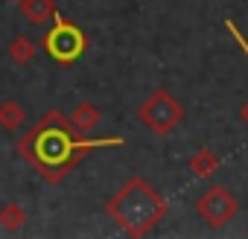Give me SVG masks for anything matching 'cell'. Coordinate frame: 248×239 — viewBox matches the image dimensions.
<instances>
[{"label": "cell", "instance_id": "cell-13", "mask_svg": "<svg viewBox=\"0 0 248 239\" xmlns=\"http://www.w3.org/2000/svg\"><path fill=\"white\" fill-rule=\"evenodd\" d=\"M15 3H18V0H15Z\"/></svg>", "mask_w": 248, "mask_h": 239}, {"label": "cell", "instance_id": "cell-3", "mask_svg": "<svg viewBox=\"0 0 248 239\" xmlns=\"http://www.w3.org/2000/svg\"><path fill=\"white\" fill-rule=\"evenodd\" d=\"M53 18H56V24H53L50 32H44V41H41L47 59H53L56 64H73V61H79L82 53L88 50V35L76 24H70L67 18H62L59 9H56Z\"/></svg>", "mask_w": 248, "mask_h": 239}, {"label": "cell", "instance_id": "cell-4", "mask_svg": "<svg viewBox=\"0 0 248 239\" xmlns=\"http://www.w3.org/2000/svg\"><path fill=\"white\" fill-rule=\"evenodd\" d=\"M138 120H140V123H143L152 134L164 137V134H170L172 129H178V126L184 123V108H181V102H178L170 90H155V93H149V96L140 102Z\"/></svg>", "mask_w": 248, "mask_h": 239}, {"label": "cell", "instance_id": "cell-9", "mask_svg": "<svg viewBox=\"0 0 248 239\" xmlns=\"http://www.w3.org/2000/svg\"><path fill=\"white\" fill-rule=\"evenodd\" d=\"M35 56H38V47H35V41H32V38H27V35L12 38V44H9V59H12V64L27 67Z\"/></svg>", "mask_w": 248, "mask_h": 239}, {"label": "cell", "instance_id": "cell-8", "mask_svg": "<svg viewBox=\"0 0 248 239\" xmlns=\"http://www.w3.org/2000/svg\"><path fill=\"white\" fill-rule=\"evenodd\" d=\"M24 123H27V108L18 99L0 102V126L6 132H18V129H24Z\"/></svg>", "mask_w": 248, "mask_h": 239}, {"label": "cell", "instance_id": "cell-1", "mask_svg": "<svg viewBox=\"0 0 248 239\" xmlns=\"http://www.w3.org/2000/svg\"><path fill=\"white\" fill-rule=\"evenodd\" d=\"M123 137H102V140H91V137H82L73 132L70 120L62 114V111H47L38 126H32L18 143V155L24 161H30L41 178L47 184H62L79 164L82 158L91 152V149H102V146H120Z\"/></svg>", "mask_w": 248, "mask_h": 239}, {"label": "cell", "instance_id": "cell-5", "mask_svg": "<svg viewBox=\"0 0 248 239\" xmlns=\"http://www.w3.org/2000/svg\"><path fill=\"white\" fill-rule=\"evenodd\" d=\"M196 213H199V219H202L204 224H210V227H225L231 219H236L239 201H236V195H233L228 187L213 184V187H207V190L199 195Z\"/></svg>", "mask_w": 248, "mask_h": 239}, {"label": "cell", "instance_id": "cell-12", "mask_svg": "<svg viewBox=\"0 0 248 239\" xmlns=\"http://www.w3.org/2000/svg\"><path fill=\"white\" fill-rule=\"evenodd\" d=\"M239 120L248 126V99H245V102H242V108H239Z\"/></svg>", "mask_w": 248, "mask_h": 239}, {"label": "cell", "instance_id": "cell-2", "mask_svg": "<svg viewBox=\"0 0 248 239\" xmlns=\"http://www.w3.org/2000/svg\"><path fill=\"white\" fill-rule=\"evenodd\" d=\"M105 210L114 219V224L123 227L129 236H146L158 227L170 207L146 178L135 175L108 198Z\"/></svg>", "mask_w": 248, "mask_h": 239}, {"label": "cell", "instance_id": "cell-7", "mask_svg": "<svg viewBox=\"0 0 248 239\" xmlns=\"http://www.w3.org/2000/svg\"><path fill=\"white\" fill-rule=\"evenodd\" d=\"M18 6H21L24 18L30 24H47L56 15V3H53V0H18Z\"/></svg>", "mask_w": 248, "mask_h": 239}, {"label": "cell", "instance_id": "cell-6", "mask_svg": "<svg viewBox=\"0 0 248 239\" xmlns=\"http://www.w3.org/2000/svg\"><path fill=\"white\" fill-rule=\"evenodd\" d=\"M99 120H102V114H99V108L96 105H91V102H79L76 108H73V114H70V126H73V132L76 134H91L96 126H99Z\"/></svg>", "mask_w": 248, "mask_h": 239}, {"label": "cell", "instance_id": "cell-11", "mask_svg": "<svg viewBox=\"0 0 248 239\" xmlns=\"http://www.w3.org/2000/svg\"><path fill=\"white\" fill-rule=\"evenodd\" d=\"M24 222H27V210L21 207V204H15V201H9V204H3L0 207V227L3 230H21L24 227Z\"/></svg>", "mask_w": 248, "mask_h": 239}, {"label": "cell", "instance_id": "cell-10", "mask_svg": "<svg viewBox=\"0 0 248 239\" xmlns=\"http://www.w3.org/2000/svg\"><path fill=\"white\" fill-rule=\"evenodd\" d=\"M216 169H219V158L213 155V149H199V152L190 158V172H193L196 178H210Z\"/></svg>", "mask_w": 248, "mask_h": 239}]
</instances>
